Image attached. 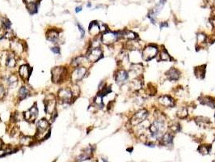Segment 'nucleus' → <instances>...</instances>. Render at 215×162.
Listing matches in <instances>:
<instances>
[{
	"mask_svg": "<svg viewBox=\"0 0 215 162\" xmlns=\"http://www.w3.org/2000/svg\"><path fill=\"white\" fill-rule=\"evenodd\" d=\"M142 88V82L139 79V78L133 79L129 83V88L132 92H138Z\"/></svg>",
	"mask_w": 215,
	"mask_h": 162,
	"instance_id": "a211bd4d",
	"label": "nucleus"
},
{
	"mask_svg": "<svg viewBox=\"0 0 215 162\" xmlns=\"http://www.w3.org/2000/svg\"><path fill=\"white\" fill-rule=\"evenodd\" d=\"M199 152H200V153H202V154H208L209 153V147L207 146H205V145H202V146H200L199 147Z\"/></svg>",
	"mask_w": 215,
	"mask_h": 162,
	"instance_id": "f704fd0d",
	"label": "nucleus"
},
{
	"mask_svg": "<svg viewBox=\"0 0 215 162\" xmlns=\"http://www.w3.org/2000/svg\"><path fill=\"white\" fill-rule=\"evenodd\" d=\"M172 139H173L172 133L171 132H167V133H165L162 136L161 141H162V143L164 145H169L170 143H171V142H172Z\"/></svg>",
	"mask_w": 215,
	"mask_h": 162,
	"instance_id": "b1692460",
	"label": "nucleus"
},
{
	"mask_svg": "<svg viewBox=\"0 0 215 162\" xmlns=\"http://www.w3.org/2000/svg\"><path fill=\"white\" fill-rule=\"evenodd\" d=\"M103 96L100 93H99L94 99L95 106H97L99 108H102L104 106V102H103Z\"/></svg>",
	"mask_w": 215,
	"mask_h": 162,
	"instance_id": "7c9ffc66",
	"label": "nucleus"
},
{
	"mask_svg": "<svg viewBox=\"0 0 215 162\" xmlns=\"http://www.w3.org/2000/svg\"><path fill=\"white\" fill-rule=\"evenodd\" d=\"M5 95H6L5 88H4V86L2 84V83H0V100L3 99L4 97H5Z\"/></svg>",
	"mask_w": 215,
	"mask_h": 162,
	"instance_id": "e433bc0d",
	"label": "nucleus"
},
{
	"mask_svg": "<svg viewBox=\"0 0 215 162\" xmlns=\"http://www.w3.org/2000/svg\"><path fill=\"white\" fill-rule=\"evenodd\" d=\"M129 78V73L125 70L121 69V70H118L117 72L115 75V79H116V82L118 84H123V83L128 79Z\"/></svg>",
	"mask_w": 215,
	"mask_h": 162,
	"instance_id": "ddd939ff",
	"label": "nucleus"
},
{
	"mask_svg": "<svg viewBox=\"0 0 215 162\" xmlns=\"http://www.w3.org/2000/svg\"><path fill=\"white\" fill-rule=\"evenodd\" d=\"M159 104L166 108H172L176 106V102L173 98L168 95H162L158 99Z\"/></svg>",
	"mask_w": 215,
	"mask_h": 162,
	"instance_id": "9d476101",
	"label": "nucleus"
},
{
	"mask_svg": "<svg viewBox=\"0 0 215 162\" xmlns=\"http://www.w3.org/2000/svg\"><path fill=\"white\" fill-rule=\"evenodd\" d=\"M26 3H37V0H25Z\"/></svg>",
	"mask_w": 215,
	"mask_h": 162,
	"instance_id": "a19ab883",
	"label": "nucleus"
},
{
	"mask_svg": "<svg viewBox=\"0 0 215 162\" xmlns=\"http://www.w3.org/2000/svg\"><path fill=\"white\" fill-rule=\"evenodd\" d=\"M57 98L61 102H70L74 98L71 88H62L57 92Z\"/></svg>",
	"mask_w": 215,
	"mask_h": 162,
	"instance_id": "6e6552de",
	"label": "nucleus"
},
{
	"mask_svg": "<svg viewBox=\"0 0 215 162\" xmlns=\"http://www.w3.org/2000/svg\"><path fill=\"white\" fill-rule=\"evenodd\" d=\"M123 37L126 39H128L129 41H133V40H136L138 36L135 33H133L132 31H125L123 33Z\"/></svg>",
	"mask_w": 215,
	"mask_h": 162,
	"instance_id": "c85d7f7f",
	"label": "nucleus"
},
{
	"mask_svg": "<svg viewBox=\"0 0 215 162\" xmlns=\"http://www.w3.org/2000/svg\"><path fill=\"white\" fill-rule=\"evenodd\" d=\"M9 48H11V42H9V39L2 36L0 38V49L7 50Z\"/></svg>",
	"mask_w": 215,
	"mask_h": 162,
	"instance_id": "4be33fe9",
	"label": "nucleus"
},
{
	"mask_svg": "<svg viewBox=\"0 0 215 162\" xmlns=\"http://www.w3.org/2000/svg\"><path fill=\"white\" fill-rule=\"evenodd\" d=\"M77 27H78V29H79V31L80 32V34H81V38H83L84 37V35H85V31H84V29H83V27L80 24H77Z\"/></svg>",
	"mask_w": 215,
	"mask_h": 162,
	"instance_id": "4c0bfd02",
	"label": "nucleus"
},
{
	"mask_svg": "<svg viewBox=\"0 0 215 162\" xmlns=\"http://www.w3.org/2000/svg\"><path fill=\"white\" fill-rule=\"evenodd\" d=\"M100 33V26L97 22H91L89 25V33L92 37H97Z\"/></svg>",
	"mask_w": 215,
	"mask_h": 162,
	"instance_id": "6ab92c4d",
	"label": "nucleus"
},
{
	"mask_svg": "<svg viewBox=\"0 0 215 162\" xmlns=\"http://www.w3.org/2000/svg\"><path fill=\"white\" fill-rule=\"evenodd\" d=\"M46 37H47V39L49 40V42H51L52 43H57L59 42V38H60V36H59V33L57 30H54V29H51V30H49L46 33Z\"/></svg>",
	"mask_w": 215,
	"mask_h": 162,
	"instance_id": "dca6fc26",
	"label": "nucleus"
},
{
	"mask_svg": "<svg viewBox=\"0 0 215 162\" xmlns=\"http://www.w3.org/2000/svg\"><path fill=\"white\" fill-rule=\"evenodd\" d=\"M27 8L30 13L34 14L37 11V3H31L27 4Z\"/></svg>",
	"mask_w": 215,
	"mask_h": 162,
	"instance_id": "2f4dec72",
	"label": "nucleus"
},
{
	"mask_svg": "<svg viewBox=\"0 0 215 162\" xmlns=\"http://www.w3.org/2000/svg\"><path fill=\"white\" fill-rule=\"evenodd\" d=\"M196 122L197 123V125H199L200 127H202V126L205 127L209 123V119L205 117H197L196 118Z\"/></svg>",
	"mask_w": 215,
	"mask_h": 162,
	"instance_id": "c756f323",
	"label": "nucleus"
},
{
	"mask_svg": "<svg viewBox=\"0 0 215 162\" xmlns=\"http://www.w3.org/2000/svg\"><path fill=\"white\" fill-rule=\"evenodd\" d=\"M11 51L16 54H20L24 51V45L19 41H14L12 40L11 42Z\"/></svg>",
	"mask_w": 215,
	"mask_h": 162,
	"instance_id": "2eb2a0df",
	"label": "nucleus"
},
{
	"mask_svg": "<svg viewBox=\"0 0 215 162\" xmlns=\"http://www.w3.org/2000/svg\"><path fill=\"white\" fill-rule=\"evenodd\" d=\"M50 50L55 54H60V48L58 46H53L52 48H50Z\"/></svg>",
	"mask_w": 215,
	"mask_h": 162,
	"instance_id": "58836bf2",
	"label": "nucleus"
},
{
	"mask_svg": "<svg viewBox=\"0 0 215 162\" xmlns=\"http://www.w3.org/2000/svg\"><path fill=\"white\" fill-rule=\"evenodd\" d=\"M180 73L176 68H171L166 73L167 79L170 81H176L180 78Z\"/></svg>",
	"mask_w": 215,
	"mask_h": 162,
	"instance_id": "4468645a",
	"label": "nucleus"
},
{
	"mask_svg": "<svg viewBox=\"0 0 215 162\" xmlns=\"http://www.w3.org/2000/svg\"><path fill=\"white\" fill-rule=\"evenodd\" d=\"M81 11H82V7H81V6H79V7H77V8H75V12H76V13H79V12H80Z\"/></svg>",
	"mask_w": 215,
	"mask_h": 162,
	"instance_id": "ea45409f",
	"label": "nucleus"
},
{
	"mask_svg": "<svg viewBox=\"0 0 215 162\" xmlns=\"http://www.w3.org/2000/svg\"><path fill=\"white\" fill-rule=\"evenodd\" d=\"M158 56H159V60L160 61L167 62V61L171 60V56L169 55V54L167 53L166 49H164V48H162V49H160V51L158 52Z\"/></svg>",
	"mask_w": 215,
	"mask_h": 162,
	"instance_id": "393cba45",
	"label": "nucleus"
},
{
	"mask_svg": "<svg viewBox=\"0 0 215 162\" xmlns=\"http://www.w3.org/2000/svg\"><path fill=\"white\" fill-rule=\"evenodd\" d=\"M102 160H103V161H104V162H108V161H105L104 159H102Z\"/></svg>",
	"mask_w": 215,
	"mask_h": 162,
	"instance_id": "37998d69",
	"label": "nucleus"
},
{
	"mask_svg": "<svg viewBox=\"0 0 215 162\" xmlns=\"http://www.w3.org/2000/svg\"><path fill=\"white\" fill-rule=\"evenodd\" d=\"M45 105V112L47 114H52L55 111L56 108V98L53 95L50 94L47 96L45 100L44 101Z\"/></svg>",
	"mask_w": 215,
	"mask_h": 162,
	"instance_id": "39448f33",
	"label": "nucleus"
},
{
	"mask_svg": "<svg viewBox=\"0 0 215 162\" xmlns=\"http://www.w3.org/2000/svg\"><path fill=\"white\" fill-rule=\"evenodd\" d=\"M118 33H114L111 31H107L106 33H104L101 37V42L107 45H112L115 42H117V40L120 38Z\"/></svg>",
	"mask_w": 215,
	"mask_h": 162,
	"instance_id": "20e7f679",
	"label": "nucleus"
},
{
	"mask_svg": "<svg viewBox=\"0 0 215 162\" xmlns=\"http://www.w3.org/2000/svg\"><path fill=\"white\" fill-rule=\"evenodd\" d=\"M87 68L83 67H75L73 70L71 75V79L73 83H77L80 80L83 79V77L87 74Z\"/></svg>",
	"mask_w": 215,
	"mask_h": 162,
	"instance_id": "423d86ee",
	"label": "nucleus"
},
{
	"mask_svg": "<svg viewBox=\"0 0 215 162\" xmlns=\"http://www.w3.org/2000/svg\"><path fill=\"white\" fill-rule=\"evenodd\" d=\"M201 104L207 106L210 108H215V99L211 97H203L200 99Z\"/></svg>",
	"mask_w": 215,
	"mask_h": 162,
	"instance_id": "aec40b11",
	"label": "nucleus"
},
{
	"mask_svg": "<svg viewBox=\"0 0 215 162\" xmlns=\"http://www.w3.org/2000/svg\"><path fill=\"white\" fill-rule=\"evenodd\" d=\"M11 22H10L8 19H6L3 22V28L5 29V30L6 31H8L10 29H11Z\"/></svg>",
	"mask_w": 215,
	"mask_h": 162,
	"instance_id": "c9c22d12",
	"label": "nucleus"
},
{
	"mask_svg": "<svg viewBox=\"0 0 215 162\" xmlns=\"http://www.w3.org/2000/svg\"><path fill=\"white\" fill-rule=\"evenodd\" d=\"M15 54L13 53H8V55L6 56V59H5V66L8 68H14L16 65V60H15Z\"/></svg>",
	"mask_w": 215,
	"mask_h": 162,
	"instance_id": "f3484780",
	"label": "nucleus"
},
{
	"mask_svg": "<svg viewBox=\"0 0 215 162\" xmlns=\"http://www.w3.org/2000/svg\"><path fill=\"white\" fill-rule=\"evenodd\" d=\"M176 115L179 118H185L188 117L189 115V109L186 106H181L179 109H177V112H176Z\"/></svg>",
	"mask_w": 215,
	"mask_h": 162,
	"instance_id": "5701e85b",
	"label": "nucleus"
},
{
	"mask_svg": "<svg viewBox=\"0 0 215 162\" xmlns=\"http://www.w3.org/2000/svg\"><path fill=\"white\" fill-rule=\"evenodd\" d=\"M91 3L87 4V8H91Z\"/></svg>",
	"mask_w": 215,
	"mask_h": 162,
	"instance_id": "79ce46f5",
	"label": "nucleus"
},
{
	"mask_svg": "<svg viewBox=\"0 0 215 162\" xmlns=\"http://www.w3.org/2000/svg\"><path fill=\"white\" fill-rule=\"evenodd\" d=\"M38 113H39V111H38L37 106L35 104L34 106H32L30 109L27 110L26 112H24V113L23 114L24 119L28 122H33L37 118Z\"/></svg>",
	"mask_w": 215,
	"mask_h": 162,
	"instance_id": "0eeeda50",
	"label": "nucleus"
},
{
	"mask_svg": "<svg viewBox=\"0 0 215 162\" xmlns=\"http://www.w3.org/2000/svg\"><path fill=\"white\" fill-rule=\"evenodd\" d=\"M18 81H19L18 76L16 75H14V74L9 76L7 78V82H8V85L11 88H15V87L17 86V84H18Z\"/></svg>",
	"mask_w": 215,
	"mask_h": 162,
	"instance_id": "412c9836",
	"label": "nucleus"
},
{
	"mask_svg": "<svg viewBox=\"0 0 215 162\" xmlns=\"http://www.w3.org/2000/svg\"><path fill=\"white\" fill-rule=\"evenodd\" d=\"M103 57V51L100 48H91L87 54V58L91 63H94Z\"/></svg>",
	"mask_w": 215,
	"mask_h": 162,
	"instance_id": "1a4fd4ad",
	"label": "nucleus"
},
{
	"mask_svg": "<svg viewBox=\"0 0 215 162\" xmlns=\"http://www.w3.org/2000/svg\"><path fill=\"white\" fill-rule=\"evenodd\" d=\"M18 94H19V98L20 100H24L29 95V90L28 89V88L26 86H22L19 88V92H18Z\"/></svg>",
	"mask_w": 215,
	"mask_h": 162,
	"instance_id": "a878e982",
	"label": "nucleus"
},
{
	"mask_svg": "<svg viewBox=\"0 0 215 162\" xmlns=\"http://www.w3.org/2000/svg\"><path fill=\"white\" fill-rule=\"evenodd\" d=\"M37 134L38 135H44L45 132H48L49 129V122L45 118H41L38 121L37 123ZM45 136V135H44Z\"/></svg>",
	"mask_w": 215,
	"mask_h": 162,
	"instance_id": "9b49d317",
	"label": "nucleus"
},
{
	"mask_svg": "<svg viewBox=\"0 0 215 162\" xmlns=\"http://www.w3.org/2000/svg\"><path fill=\"white\" fill-rule=\"evenodd\" d=\"M158 49L156 45H150L145 47L142 50V60L146 61V62H149V61L152 60L154 58L158 55Z\"/></svg>",
	"mask_w": 215,
	"mask_h": 162,
	"instance_id": "f03ea898",
	"label": "nucleus"
},
{
	"mask_svg": "<svg viewBox=\"0 0 215 162\" xmlns=\"http://www.w3.org/2000/svg\"><path fill=\"white\" fill-rule=\"evenodd\" d=\"M20 142L24 145H29L31 142H32V139H31L30 137H28V136H24V137H22L20 139Z\"/></svg>",
	"mask_w": 215,
	"mask_h": 162,
	"instance_id": "72a5a7b5",
	"label": "nucleus"
},
{
	"mask_svg": "<svg viewBox=\"0 0 215 162\" xmlns=\"http://www.w3.org/2000/svg\"><path fill=\"white\" fill-rule=\"evenodd\" d=\"M205 66H200V67H198L195 68V76L197 77V78H200V79H202L205 76Z\"/></svg>",
	"mask_w": 215,
	"mask_h": 162,
	"instance_id": "bb28decb",
	"label": "nucleus"
},
{
	"mask_svg": "<svg viewBox=\"0 0 215 162\" xmlns=\"http://www.w3.org/2000/svg\"><path fill=\"white\" fill-rule=\"evenodd\" d=\"M71 90L72 92V94H73V97L74 98L79 97V93H80V89H79V87L76 84V83H74L73 85L71 88Z\"/></svg>",
	"mask_w": 215,
	"mask_h": 162,
	"instance_id": "473e14b6",
	"label": "nucleus"
},
{
	"mask_svg": "<svg viewBox=\"0 0 215 162\" xmlns=\"http://www.w3.org/2000/svg\"><path fill=\"white\" fill-rule=\"evenodd\" d=\"M147 116H148V112L147 109H140L133 115L131 120H130V124L133 127H137L141 124L142 122H143L145 120H147Z\"/></svg>",
	"mask_w": 215,
	"mask_h": 162,
	"instance_id": "7ed1b4c3",
	"label": "nucleus"
},
{
	"mask_svg": "<svg viewBox=\"0 0 215 162\" xmlns=\"http://www.w3.org/2000/svg\"><path fill=\"white\" fill-rule=\"evenodd\" d=\"M207 40V37L204 33H198L196 36V44L198 46H201L202 44L205 43Z\"/></svg>",
	"mask_w": 215,
	"mask_h": 162,
	"instance_id": "cd10ccee",
	"label": "nucleus"
},
{
	"mask_svg": "<svg viewBox=\"0 0 215 162\" xmlns=\"http://www.w3.org/2000/svg\"><path fill=\"white\" fill-rule=\"evenodd\" d=\"M51 75H52V81L53 83H59L63 79H65L66 76H67V72L66 69L63 67H56L52 69Z\"/></svg>",
	"mask_w": 215,
	"mask_h": 162,
	"instance_id": "f257e3e1",
	"label": "nucleus"
},
{
	"mask_svg": "<svg viewBox=\"0 0 215 162\" xmlns=\"http://www.w3.org/2000/svg\"><path fill=\"white\" fill-rule=\"evenodd\" d=\"M19 77L24 80V81H27L28 79H29L31 75V68L26 64H24L22 66H20L19 68Z\"/></svg>",
	"mask_w": 215,
	"mask_h": 162,
	"instance_id": "f8f14e48",
	"label": "nucleus"
}]
</instances>
